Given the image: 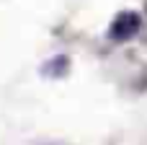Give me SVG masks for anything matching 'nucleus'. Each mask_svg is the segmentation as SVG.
<instances>
[{"label":"nucleus","mask_w":147,"mask_h":145,"mask_svg":"<svg viewBox=\"0 0 147 145\" xmlns=\"http://www.w3.org/2000/svg\"><path fill=\"white\" fill-rule=\"evenodd\" d=\"M140 29H142L140 13H134V10H121V13L111 21V26H109V36H111L114 42H129V39H134V36L140 34Z\"/></svg>","instance_id":"nucleus-1"}]
</instances>
